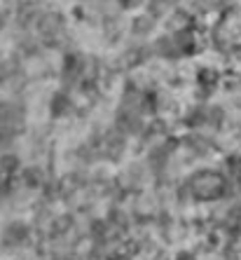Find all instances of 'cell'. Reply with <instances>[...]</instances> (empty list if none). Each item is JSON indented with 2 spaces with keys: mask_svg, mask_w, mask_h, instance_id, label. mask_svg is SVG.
<instances>
[{
  "mask_svg": "<svg viewBox=\"0 0 241 260\" xmlns=\"http://www.w3.org/2000/svg\"><path fill=\"white\" fill-rule=\"evenodd\" d=\"M192 190L201 200H213V197L223 194L225 181L218 174H213V171H204V174H197L192 178Z\"/></svg>",
  "mask_w": 241,
  "mask_h": 260,
  "instance_id": "6da1fadb",
  "label": "cell"
},
{
  "mask_svg": "<svg viewBox=\"0 0 241 260\" xmlns=\"http://www.w3.org/2000/svg\"><path fill=\"white\" fill-rule=\"evenodd\" d=\"M0 167H5V169H14V167H17L14 155H5V159H0Z\"/></svg>",
  "mask_w": 241,
  "mask_h": 260,
  "instance_id": "7a4b0ae2",
  "label": "cell"
}]
</instances>
